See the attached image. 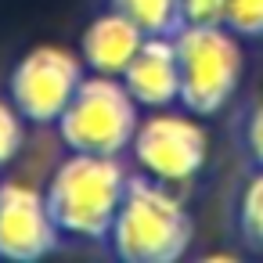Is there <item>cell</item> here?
Listing matches in <instances>:
<instances>
[{
	"label": "cell",
	"instance_id": "1",
	"mask_svg": "<svg viewBox=\"0 0 263 263\" xmlns=\"http://www.w3.org/2000/svg\"><path fill=\"white\" fill-rule=\"evenodd\" d=\"M191 241L195 220L180 191L144 173H130L105 249L123 263H177L187 256Z\"/></svg>",
	"mask_w": 263,
	"mask_h": 263
},
{
	"label": "cell",
	"instance_id": "2",
	"mask_svg": "<svg viewBox=\"0 0 263 263\" xmlns=\"http://www.w3.org/2000/svg\"><path fill=\"white\" fill-rule=\"evenodd\" d=\"M126 177L130 173L123 159L69 152L44 187V202L51 209L58 234L69 241H90L105 249L126 191Z\"/></svg>",
	"mask_w": 263,
	"mask_h": 263
},
{
	"label": "cell",
	"instance_id": "3",
	"mask_svg": "<svg viewBox=\"0 0 263 263\" xmlns=\"http://www.w3.org/2000/svg\"><path fill=\"white\" fill-rule=\"evenodd\" d=\"M180 98L177 105L198 119H213L231 108L245 80L241 40L227 26H180L173 33Z\"/></svg>",
	"mask_w": 263,
	"mask_h": 263
},
{
	"label": "cell",
	"instance_id": "4",
	"mask_svg": "<svg viewBox=\"0 0 263 263\" xmlns=\"http://www.w3.org/2000/svg\"><path fill=\"white\" fill-rule=\"evenodd\" d=\"M137 123H141V105L130 98L123 80L87 72L72 101L65 105V112L58 116L54 130L65 152L123 159L134 141Z\"/></svg>",
	"mask_w": 263,
	"mask_h": 263
},
{
	"label": "cell",
	"instance_id": "5",
	"mask_svg": "<svg viewBox=\"0 0 263 263\" xmlns=\"http://www.w3.org/2000/svg\"><path fill=\"white\" fill-rule=\"evenodd\" d=\"M137 173L180 191L195 184L209 162V134L198 116L177 108H155L148 119L137 123L134 141L126 148Z\"/></svg>",
	"mask_w": 263,
	"mask_h": 263
},
{
	"label": "cell",
	"instance_id": "6",
	"mask_svg": "<svg viewBox=\"0 0 263 263\" xmlns=\"http://www.w3.org/2000/svg\"><path fill=\"white\" fill-rule=\"evenodd\" d=\"M83 76H87V65L80 54L54 44H40V47H29L11 65L8 101L18 108V116L29 126H54L65 105L72 101L76 87L83 83Z\"/></svg>",
	"mask_w": 263,
	"mask_h": 263
},
{
	"label": "cell",
	"instance_id": "7",
	"mask_svg": "<svg viewBox=\"0 0 263 263\" xmlns=\"http://www.w3.org/2000/svg\"><path fill=\"white\" fill-rule=\"evenodd\" d=\"M62 234L51 220L44 191L22 180H0V259L40 263L62 249Z\"/></svg>",
	"mask_w": 263,
	"mask_h": 263
},
{
	"label": "cell",
	"instance_id": "8",
	"mask_svg": "<svg viewBox=\"0 0 263 263\" xmlns=\"http://www.w3.org/2000/svg\"><path fill=\"white\" fill-rule=\"evenodd\" d=\"M123 87L130 98L155 112V108H177L180 98V72H177V44L173 36H144L130 65L123 69Z\"/></svg>",
	"mask_w": 263,
	"mask_h": 263
},
{
	"label": "cell",
	"instance_id": "9",
	"mask_svg": "<svg viewBox=\"0 0 263 263\" xmlns=\"http://www.w3.org/2000/svg\"><path fill=\"white\" fill-rule=\"evenodd\" d=\"M144 44V33L119 11H105L98 15L83 36H80V58L87 65V72H101V76H123V69L130 65V58L137 54V47Z\"/></svg>",
	"mask_w": 263,
	"mask_h": 263
},
{
	"label": "cell",
	"instance_id": "10",
	"mask_svg": "<svg viewBox=\"0 0 263 263\" xmlns=\"http://www.w3.org/2000/svg\"><path fill=\"white\" fill-rule=\"evenodd\" d=\"M231 234L245 256H263V170H245L231 195Z\"/></svg>",
	"mask_w": 263,
	"mask_h": 263
},
{
	"label": "cell",
	"instance_id": "11",
	"mask_svg": "<svg viewBox=\"0 0 263 263\" xmlns=\"http://www.w3.org/2000/svg\"><path fill=\"white\" fill-rule=\"evenodd\" d=\"M108 8L126 15L144 36H173L180 29L177 0H108Z\"/></svg>",
	"mask_w": 263,
	"mask_h": 263
},
{
	"label": "cell",
	"instance_id": "12",
	"mask_svg": "<svg viewBox=\"0 0 263 263\" xmlns=\"http://www.w3.org/2000/svg\"><path fill=\"white\" fill-rule=\"evenodd\" d=\"M234 148L245 170H263V98H252L234 116Z\"/></svg>",
	"mask_w": 263,
	"mask_h": 263
},
{
	"label": "cell",
	"instance_id": "13",
	"mask_svg": "<svg viewBox=\"0 0 263 263\" xmlns=\"http://www.w3.org/2000/svg\"><path fill=\"white\" fill-rule=\"evenodd\" d=\"M223 26L241 44H263V0H223Z\"/></svg>",
	"mask_w": 263,
	"mask_h": 263
},
{
	"label": "cell",
	"instance_id": "14",
	"mask_svg": "<svg viewBox=\"0 0 263 263\" xmlns=\"http://www.w3.org/2000/svg\"><path fill=\"white\" fill-rule=\"evenodd\" d=\"M26 126L29 123L18 116V108L0 98V170L11 166L22 155V148H26Z\"/></svg>",
	"mask_w": 263,
	"mask_h": 263
},
{
	"label": "cell",
	"instance_id": "15",
	"mask_svg": "<svg viewBox=\"0 0 263 263\" xmlns=\"http://www.w3.org/2000/svg\"><path fill=\"white\" fill-rule=\"evenodd\" d=\"M180 26H223V0H177Z\"/></svg>",
	"mask_w": 263,
	"mask_h": 263
}]
</instances>
